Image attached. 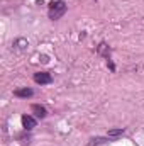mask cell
Returning <instances> with one entry per match:
<instances>
[{"label": "cell", "instance_id": "cell-6", "mask_svg": "<svg viewBox=\"0 0 144 146\" xmlns=\"http://www.w3.org/2000/svg\"><path fill=\"white\" fill-rule=\"evenodd\" d=\"M98 54H102V56H105L107 60H110V48H108L105 42H100V46H98Z\"/></svg>", "mask_w": 144, "mask_h": 146}, {"label": "cell", "instance_id": "cell-7", "mask_svg": "<svg viewBox=\"0 0 144 146\" xmlns=\"http://www.w3.org/2000/svg\"><path fill=\"white\" fill-rule=\"evenodd\" d=\"M126 133V129L124 127H119V129H110L108 131V138H119V136H122Z\"/></svg>", "mask_w": 144, "mask_h": 146}, {"label": "cell", "instance_id": "cell-5", "mask_svg": "<svg viewBox=\"0 0 144 146\" xmlns=\"http://www.w3.org/2000/svg\"><path fill=\"white\" fill-rule=\"evenodd\" d=\"M31 110L36 114L37 119H44V117L48 115V110H46V107H44V106H39V104H32V106H31Z\"/></svg>", "mask_w": 144, "mask_h": 146}, {"label": "cell", "instance_id": "cell-2", "mask_svg": "<svg viewBox=\"0 0 144 146\" xmlns=\"http://www.w3.org/2000/svg\"><path fill=\"white\" fill-rule=\"evenodd\" d=\"M34 82L37 85H48V83L53 82V76H51V73H48V72H37V73H34Z\"/></svg>", "mask_w": 144, "mask_h": 146}, {"label": "cell", "instance_id": "cell-8", "mask_svg": "<svg viewBox=\"0 0 144 146\" xmlns=\"http://www.w3.org/2000/svg\"><path fill=\"white\" fill-rule=\"evenodd\" d=\"M108 139L107 138H93L92 139V143H90V146H93V145H104V143H107Z\"/></svg>", "mask_w": 144, "mask_h": 146}, {"label": "cell", "instance_id": "cell-4", "mask_svg": "<svg viewBox=\"0 0 144 146\" xmlns=\"http://www.w3.org/2000/svg\"><path fill=\"white\" fill-rule=\"evenodd\" d=\"M14 95L17 97V99H29V97H32L34 95V90L32 88H17V90H14Z\"/></svg>", "mask_w": 144, "mask_h": 146}, {"label": "cell", "instance_id": "cell-1", "mask_svg": "<svg viewBox=\"0 0 144 146\" xmlns=\"http://www.w3.org/2000/svg\"><path fill=\"white\" fill-rule=\"evenodd\" d=\"M66 12V3L63 0H56V2H51L49 3V10H48V15L51 21H58L65 15Z\"/></svg>", "mask_w": 144, "mask_h": 146}, {"label": "cell", "instance_id": "cell-3", "mask_svg": "<svg viewBox=\"0 0 144 146\" xmlns=\"http://www.w3.org/2000/svg\"><path fill=\"white\" fill-rule=\"evenodd\" d=\"M36 124H37V121L32 117V115H22V126H24V129L26 131H32L34 127H36Z\"/></svg>", "mask_w": 144, "mask_h": 146}]
</instances>
